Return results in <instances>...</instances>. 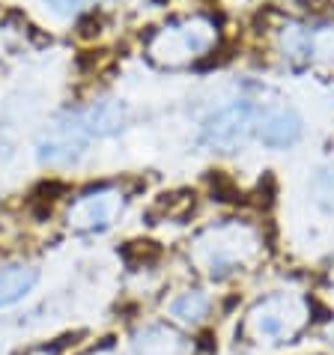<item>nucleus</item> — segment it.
<instances>
[{
    "label": "nucleus",
    "instance_id": "ddd939ff",
    "mask_svg": "<svg viewBox=\"0 0 334 355\" xmlns=\"http://www.w3.org/2000/svg\"><path fill=\"white\" fill-rule=\"evenodd\" d=\"M84 355H120V352H116V349L111 347V343H105V347H96V349L84 352Z\"/></svg>",
    "mask_w": 334,
    "mask_h": 355
},
{
    "label": "nucleus",
    "instance_id": "20e7f679",
    "mask_svg": "<svg viewBox=\"0 0 334 355\" xmlns=\"http://www.w3.org/2000/svg\"><path fill=\"white\" fill-rule=\"evenodd\" d=\"M123 209H125V197L120 189H111V185L93 189L72 203V209H69V227L78 233H102L120 218Z\"/></svg>",
    "mask_w": 334,
    "mask_h": 355
},
{
    "label": "nucleus",
    "instance_id": "f8f14e48",
    "mask_svg": "<svg viewBox=\"0 0 334 355\" xmlns=\"http://www.w3.org/2000/svg\"><path fill=\"white\" fill-rule=\"evenodd\" d=\"M310 194L319 209L334 215V167H319L310 180Z\"/></svg>",
    "mask_w": 334,
    "mask_h": 355
},
{
    "label": "nucleus",
    "instance_id": "0eeeda50",
    "mask_svg": "<svg viewBox=\"0 0 334 355\" xmlns=\"http://www.w3.org/2000/svg\"><path fill=\"white\" fill-rule=\"evenodd\" d=\"M254 129V107L248 102H233L227 107H221L218 114H212L206 120V141L221 150H233L239 146L248 132Z\"/></svg>",
    "mask_w": 334,
    "mask_h": 355
},
{
    "label": "nucleus",
    "instance_id": "6e6552de",
    "mask_svg": "<svg viewBox=\"0 0 334 355\" xmlns=\"http://www.w3.org/2000/svg\"><path fill=\"white\" fill-rule=\"evenodd\" d=\"M257 135L266 146H292L301 137V116L292 107H269L257 123Z\"/></svg>",
    "mask_w": 334,
    "mask_h": 355
},
{
    "label": "nucleus",
    "instance_id": "f03ea898",
    "mask_svg": "<svg viewBox=\"0 0 334 355\" xmlns=\"http://www.w3.org/2000/svg\"><path fill=\"white\" fill-rule=\"evenodd\" d=\"M310 322V304L299 293H269L254 302L242 320V338L257 347H281L296 340Z\"/></svg>",
    "mask_w": 334,
    "mask_h": 355
},
{
    "label": "nucleus",
    "instance_id": "423d86ee",
    "mask_svg": "<svg viewBox=\"0 0 334 355\" xmlns=\"http://www.w3.org/2000/svg\"><path fill=\"white\" fill-rule=\"evenodd\" d=\"M132 355H194V340L170 322H146L132 331Z\"/></svg>",
    "mask_w": 334,
    "mask_h": 355
},
{
    "label": "nucleus",
    "instance_id": "1a4fd4ad",
    "mask_svg": "<svg viewBox=\"0 0 334 355\" xmlns=\"http://www.w3.org/2000/svg\"><path fill=\"white\" fill-rule=\"evenodd\" d=\"M78 125L87 132V137H105V135H114L123 129L125 123V107L114 98H105V102L87 107V111L75 114Z\"/></svg>",
    "mask_w": 334,
    "mask_h": 355
},
{
    "label": "nucleus",
    "instance_id": "9b49d317",
    "mask_svg": "<svg viewBox=\"0 0 334 355\" xmlns=\"http://www.w3.org/2000/svg\"><path fill=\"white\" fill-rule=\"evenodd\" d=\"M212 311V299L200 290H182L167 302V313L179 325H200Z\"/></svg>",
    "mask_w": 334,
    "mask_h": 355
},
{
    "label": "nucleus",
    "instance_id": "7ed1b4c3",
    "mask_svg": "<svg viewBox=\"0 0 334 355\" xmlns=\"http://www.w3.org/2000/svg\"><path fill=\"white\" fill-rule=\"evenodd\" d=\"M215 24L209 18H185L179 24L161 27L150 39V57L161 66H185L203 57L215 45Z\"/></svg>",
    "mask_w": 334,
    "mask_h": 355
},
{
    "label": "nucleus",
    "instance_id": "f257e3e1",
    "mask_svg": "<svg viewBox=\"0 0 334 355\" xmlns=\"http://www.w3.org/2000/svg\"><path fill=\"white\" fill-rule=\"evenodd\" d=\"M263 254L260 230L248 221H224L203 230L194 239L191 257L209 278H227V275L248 269Z\"/></svg>",
    "mask_w": 334,
    "mask_h": 355
},
{
    "label": "nucleus",
    "instance_id": "9d476101",
    "mask_svg": "<svg viewBox=\"0 0 334 355\" xmlns=\"http://www.w3.org/2000/svg\"><path fill=\"white\" fill-rule=\"evenodd\" d=\"M39 284V269L30 263H6L0 266V308L21 302Z\"/></svg>",
    "mask_w": 334,
    "mask_h": 355
},
{
    "label": "nucleus",
    "instance_id": "39448f33",
    "mask_svg": "<svg viewBox=\"0 0 334 355\" xmlns=\"http://www.w3.org/2000/svg\"><path fill=\"white\" fill-rule=\"evenodd\" d=\"M87 144H90V137H87V132L78 125L75 114H72V116H66V120L57 123L51 132H45L39 137L36 155L42 164L66 167V164H75V162L84 159Z\"/></svg>",
    "mask_w": 334,
    "mask_h": 355
}]
</instances>
